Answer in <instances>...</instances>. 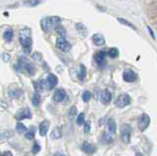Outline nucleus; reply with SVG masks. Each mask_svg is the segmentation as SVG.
<instances>
[{
	"instance_id": "11",
	"label": "nucleus",
	"mask_w": 157,
	"mask_h": 156,
	"mask_svg": "<svg viewBox=\"0 0 157 156\" xmlns=\"http://www.w3.org/2000/svg\"><path fill=\"white\" fill-rule=\"evenodd\" d=\"M82 150L83 152H86V154H93L96 151V147L94 145H92L91 143H87V141H85L82 144Z\"/></svg>"
},
{
	"instance_id": "24",
	"label": "nucleus",
	"mask_w": 157,
	"mask_h": 156,
	"mask_svg": "<svg viewBox=\"0 0 157 156\" xmlns=\"http://www.w3.org/2000/svg\"><path fill=\"white\" fill-rule=\"evenodd\" d=\"M39 0H26L24 1V5L25 6H28V7H34L39 4Z\"/></svg>"
},
{
	"instance_id": "1",
	"label": "nucleus",
	"mask_w": 157,
	"mask_h": 156,
	"mask_svg": "<svg viewBox=\"0 0 157 156\" xmlns=\"http://www.w3.org/2000/svg\"><path fill=\"white\" fill-rule=\"evenodd\" d=\"M32 31L29 28H24L20 31V42L24 49V52L26 54H29L32 51V44H33V40H32Z\"/></svg>"
},
{
	"instance_id": "12",
	"label": "nucleus",
	"mask_w": 157,
	"mask_h": 156,
	"mask_svg": "<svg viewBox=\"0 0 157 156\" xmlns=\"http://www.w3.org/2000/svg\"><path fill=\"white\" fill-rule=\"evenodd\" d=\"M112 99V94L109 90L104 89L103 91H101V94H100V100L103 104H109L110 101Z\"/></svg>"
},
{
	"instance_id": "43",
	"label": "nucleus",
	"mask_w": 157,
	"mask_h": 156,
	"mask_svg": "<svg viewBox=\"0 0 157 156\" xmlns=\"http://www.w3.org/2000/svg\"><path fill=\"white\" fill-rule=\"evenodd\" d=\"M60 156H65V155H60Z\"/></svg>"
},
{
	"instance_id": "5",
	"label": "nucleus",
	"mask_w": 157,
	"mask_h": 156,
	"mask_svg": "<svg viewBox=\"0 0 157 156\" xmlns=\"http://www.w3.org/2000/svg\"><path fill=\"white\" fill-rule=\"evenodd\" d=\"M149 125H150V117L146 113L141 114L140 117V119H139V124H137L140 131H144L149 127Z\"/></svg>"
},
{
	"instance_id": "9",
	"label": "nucleus",
	"mask_w": 157,
	"mask_h": 156,
	"mask_svg": "<svg viewBox=\"0 0 157 156\" xmlns=\"http://www.w3.org/2000/svg\"><path fill=\"white\" fill-rule=\"evenodd\" d=\"M40 26L41 29L44 32H50L53 29V25L51 22V17H46V18H42L40 21Z\"/></svg>"
},
{
	"instance_id": "3",
	"label": "nucleus",
	"mask_w": 157,
	"mask_h": 156,
	"mask_svg": "<svg viewBox=\"0 0 157 156\" xmlns=\"http://www.w3.org/2000/svg\"><path fill=\"white\" fill-rule=\"evenodd\" d=\"M132 127L129 124H124L121 126V139L124 143H129L132 136Z\"/></svg>"
},
{
	"instance_id": "14",
	"label": "nucleus",
	"mask_w": 157,
	"mask_h": 156,
	"mask_svg": "<svg viewBox=\"0 0 157 156\" xmlns=\"http://www.w3.org/2000/svg\"><path fill=\"white\" fill-rule=\"evenodd\" d=\"M46 81H47V84L49 86V89H52L53 87H55L58 84V78L53 74H49Z\"/></svg>"
},
{
	"instance_id": "23",
	"label": "nucleus",
	"mask_w": 157,
	"mask_h": 156,
	"mask_svg": "<svg viewBox=\"0 0 157 156\" xmlns=\"http://www.w3.org/2000/svg\"><path fill=\"white\" fill-rule=\"evenodd\" d=\"M80 75H78V78H80V80L81 81H83L86 79V68L85 67V65L83 64H81L80 66Z\"/></svg>"
},
{
	"instance_id": "2",
	"label": "nucleus",
	"mask_w": 157,
	"mask_h": 156,
	"mask_svg": "<svg viewBox=\"0 0 157 156\" xmlns=\"http://www.w3.org/2000/svg\"><path fill=\"white\" fill-rule=\"evenodd\" d=\"M15 69L18 71L26 70L29 75H33L34 72H36V68H34V66L32 64V63H29L27 58H25V57L19 58L18 64L15 66Z\"/></svg>"
},
{
	"instance_id": "4",
	"label": "nucleus",
	"mask_w": 157,
	"mask_h": 156,
	"mask_svg": "<svg viewBox=\"0 0 157 156\" xmlns=\"http://www.w3.org/2000/svg\"><path fill=\"white\" fill-rule=\"evenodd\" d=\"M131 96L127 93H123V94H120L119 96L117 97V99L115 101V104L117 107H119V108H124V107L128 106L131 104Z\"/></svg>"
},
{
	"instance_id": "25",
	"label": "nucleus",
	"mask_w": 157,
	"mask_h": 156,
	"mask_svg": "<svg viewBox=\"0 0 157 156\" xmlns=\"http://www.w3.org/2000/svg\"><path fill=\"white\" fill-rule=\"evenodd\" d=\"M102 143H105V144H109L112 143V138H111V135L109 134H107V133H103L102 135Z\"/></svg>"
},
{
	"instance_id": "32",
	"label": "nucleus",
	"mask_w": 157,
	"mask_h": 156,
	"mask_svg": "<svg viewBox=\"0 0 157 156\" xmlns=\"http://www.w3.org/2000/svg\"><path fill=\"white\" fill-rule=\"evenodd\" d=\"M77 123L78 125H82L85 124V114L83 113H80L77 117Z\"/></svg>"
},
{
	"instance_id": "19",
	"label": "nucleus",
	"mask_w": 157,
	"mask_h": 156,
	"mask_svg": "<svg viewBox=\"0 0 157 156\" xmlns=\"http://www.w3.org/2000/svg\"><path fill=\"white\" fill-rule=\"evenodd\" d=\"M54 31H55L59 36H60V37H64L66 36V30L62 27L61 24H59V25H57L55 28H54Z\"/></svg>"
},
{
	"instance_id": "6",
	"label": "nucleus",
	"mask_w": 157,
	"mask_h": 156,
	"mask_svg": "<svg viewBox=\"0 0 157 156\" xmlns=\"http://www.w3.org/2000/svg\"><path fill=\"white\" fill-rule=\"evenodd\" d=\"M56 47L62 52H69L71 50L72 45L64 37H58L56 40Z\"/></svg>"
},
{
	"instance_id": "34",
	"label": "nucleus",
	"mask_w": 157,
	"mask_h": 156,
	"mask_svg": "<svg viewBox=\"0 0 157 156\" xmlns=\"http://www.w3.org/2000/svg\"><path fill=\"white\" fill-rule=\"evenodd\" d=\"M33 86H34V89H36V91H41L43 89V87L40 84V82H33Z\"/></svg>"
},
{
	"instance_id": "39",
	"label": "nucleus",
	"mask_w": 157,
	"mask_h": 156,
	"mask_svg": "<svg viewBox=\"0 0 157 156\" xmlns=\"http://www.w3.org/2000/svg\"><path fill=\"white\" fill-rule=\"evenodd\" d=\"M1 156H13V154L10 152V151H5Z\"/></svg>"
},
{
	"instance_id": "22",
	"label": "nucleus",
	"mask_w": 157,
	"mask_h": 156,
	"mask_svg": "<svg viewBox=\"0 0 157 156\" xmlns=\"http://www.w3.org/2000/svg\"><path fill=\"white\" fill-rule=\"evenodd\" d=\"M9 94L11 97H14V98H19V97L23 94V90L20 89H17L11 90L9 92Z\"/></svg>"
},
{
	"instance_id": "36",
	"label": "nucleus",
	"mask_w": 157,
	"mask_h": 156,
	"mask_svg": "<svg viewBox=\"0 0 157 156\" xmlns=\"http://www.w3.org/2000/svg\"><path fill=\"white\" fill-rule=\"evenodd\" d=\"M83 131L86 134H88L90 131V122H85V127H83Z\"/></svg>"
},
{
	"instance_id": "37",
	"label": "nucleus",
	"mask_w": 157,
	"mask_h": 156,
	"mask_svg": "<svg viewBox=\"0 0 157 156\" xmlns=\"http://www.w3.org/2000/svg\"><path fill=\"white\" fill-rule=\"evenodd\" d=\"M1 57L4 62H9L10 59H11V56H10V54H8V53H2Z\"/></svg>"
},
{
	"instance_id": "31",
	"label": "nucleus",
	"mask_w": 157,
	"mask_h": 156,
	"mask_svg": "<svg viewBox=\"0 0 157 156\" xmlns=\"http://www.w3.org/2000/svg\"><path fill=\"white\" fill-rule=\"evenodd\" d=\"M16 130L18 131V133H25L27 131V127L23 123H18L16 126Z\"/></svg>"
},
{
	"instance_id": "33",
	"label": "nucleus",
	"mask_w": 157,
	"mask_h": 156,
	"mask_svg": "<svg viewBox=\"0 0 157 156\" xmlns=\"http://www.w3.org/2000/svg\"><path fill=\"white\" fill-rule=\"evenodd\" d=\"M39 151H40V145H39L37 143H34L33 146V150H32L33 154H37Z\"/></svg>"
},
{
	"instance_id": "7",
	"label": "nucleus",
	"mask_w": 157,
	"mask_h": 156,
	"mask_svg": "<svg viewBox=\"0 0 157 156\" xmlns=\"http://www.w3.org/2000/svg\"><path fill=\"white\" fill-rule=\"evenodd\" d=\"M15 118L18 121H22L24 119H31L32 118V112L28 107H25V108L19 109L17 111L16 115H15Z\"/></svg>"
},
{
	"instance_id": "26",
	"label": "nucleus",
	"mask_w": 157,
	"mask_h": 156,
	"mask_svg": "<svg viewBox=\"0 0 157 156\" xmlns=\"http://www.w3.org/2000/svg\"><path fill=\"white\" fill-rule=\"evenodd\" d=\"M118 21H119L121 24H123V25H125V26H128V27H130V28H132V30H135V31H136V28L132 25V23H130L129 21H127V20H125V19H123V18H118Z\"/></svg>"
},
{
	"instance_id": "41",
	"label": "nucleus",
	"mask_w": 157,
	"mask_h": 156,
	"mask_svg": "<svg viewBox=\"0 0 157 156\" xmlns=\"http://www.w3.org/2000/svg\"><path fill=\"white\" fill-rule=\"evenodd\" d=\"M136 156H144V155H142V153H140V152H136Z\"/></svg>"
},
{
	"instance_id": "27",
	"label": "nucleus",
	"mask_w": 157,
	"mask_h": 156,
	"mask_svg": "<svg viewBox=\"0 0 157 156\" xmlns=\"http://www.w3.org/2000/svg\"><path fill=\"white\" fill-rule=\"evenodd\" d=\"M76 29H77V31L78 32H81V33H82V36H86V27L82 25V24H81V23H78V24H76Z\"/></svg>"
},
{
	"instance_id": "35",
	"label": "nucleus",
	"mask_w": 157,
	"mask_h": 156,
	"mask_svg": "<svg viewBox=\"0 0 157 156\" xmlns=\"http://www.w3.org/2000/svg\"><path fill=\"white\" fill-rule=\"evenodd\" d=\"M25 138L27 139H34V131H29L28 133L25 134Z\"/></svg>"
},
{
	"instance_id": "20",
	"label": "nucleus",
	"mask_w": 157,
	"mask_h": 156,
	"mask_svg": "<svg viewBox=\"0 0 157 156\" xmlns=\"http://www.w3.org/2000/svg\"><path fill=\"white\" fill-rule=\"evenodd\" d=\"M107 54L110 58H112V59H115V58H117L118 56H119V50H118L117 48L113 47V48H111V49H109V51L107 52Z\"/></svg>"
},
{
	"instance_id": "10",
	"label": "nucleus",
	"mask_w": 157,
	"mask_h": 156,
	"mask_svg": "<svg viewBox=\"0 0 157 156\" xmlns=\"http://www.w3.org/2000/svg\"><path fill=\"white\" fill-rule=\"evenodd\" d=\"M136 74L135 73V71L132 70H125L124 73H123V79H124L125 82H134L136 80Z\"/></svg>"
},
{
	"instance_id": "29",
	"label": "nucleus",
	"mask_w": 157,
	"mask_h": 156,
	"mask_svg": "<svg viewBox=\"0 0 157 156\" xmlns=\"http://www.w3.org/2000/svg\"><path fill=\"white\" fill-rule=\"evenodd\" d=\"M77 108L75 106H72L71 108H70V110H69V114H68V117L70 119H73V118H75L76 117V115H77Z\"/></svg>"
},
{
	"instance_id": "8",
	"label": "nucleus",
	"mask_w": 157,
	"mask_h": 156,
	"mask_svg": "<svg viewBox=\"0 0 157 156\" xmlns=\"http://www.w3.org/2000/svg\"><path fill=\"white\" fill-rule=\"evenodd\" d=\"M106 55H107V52L105 51H99L94 55V60L96 62V64L98 65V67L101 68V69H103L106 65V60H105Z\"/></svg>"
},
{
	"instance_id": "38",
	"label": "nucleus",
	"mask_w": 157,
	"mask_h": 156,
	"mask_svg": "<svg viewBox=\"0 0 157 156\" xmlns=\"http://www.w3.org/2000/svg\"><path fill=\"white\" fill-rule=\"evenodd\" d=\"M41 57H42V55L40 54V53L36 52V53H33V58L34 60H37V61L41 60Z\"/></svg>"
},
{
	"instance_id": "16",
	"label": "nucleus",
	"mask_w": 157,
	"mask_h": 156,
	"mask_svg": "<svg viewBox=\"0 0 157 156\" xmlns=\"http://www.w3.org/2000/svg\"><path fill=\"white\" fill-rule=\"evenodd\" d=\"M48 129H49V123H48V121H43V122H41L40 125H39V135H40L41 136L46 135Z\"/></svg>"
},
{
	"instance_id": "28",
	"label": "nucleus",
	"mask_w": 157,
	"mask_h": 156,
	"mask_svg": "<svg viewBox=\"0 0 157 156\" xmlns=\"http://www.w3.org/2000/svg\"><path fill=\"white\" fill-rule=\"evenodd\" d=\"M91 92L90 91H88V90H86V91H83V93H82V100L85 101V102H88L90 99H91Z\"/></svg>"
},
{
	"instance_id": "15",
	"label": "nucleus",
	"mask_w": 157,
	"mask_h": 156,
	"mask_svg": "<svg viewBox=\"0 0 157 156\" xmlns=\"http://www.w3.org/2000/svg\"><path fill=\"white\" fill-rule=\"evenodd\" d=\"M66 96V92L64 89H57L53 94V100L55 102H61L63 99L65 98Z\"/></svg>"
},
{
	"instance_id": "21",
	"label": "nucleus",
	"mask_w": 157,
	"mask_h": 156,
	"mask_svg": "<svg viewBox=\"0 0 157 156\" xmlns=\"http://www.w3.org/2000/svg\"><path fill=\"white\" fill-rule=\"evenodd\" d=\"M40 101H41L40 94H39L38 92H36L33 96V104L34 106H38L39 104H40Z\"/></svg>"
},
{
	"instance_id": "30",
	"label": "nucleus",
	"mask_w": 157,
	"mask_h": 156,
	"mask_svg": "<svg viewBox=\"0 0 157 156\" xmlns=\"http://www.w3.org/2000/svg\"><path fill=\"white\" fill-rule=\"evenodd\" d=\"M4 38L8 41H11L13 38V31L12 30H8L4 32Z\"/></svg>"
},
{
	"instance_id": "17",
	"label": "nucleus",
	"mask_w": 157,
	"mask_h": 156,
	"mask_svg": "<svg viewBox=\"0 0 157 156\" xmlns=\"http://www.w3.org/2000/svg\"><path fill=\"white\" fill-rule=\"evenodd\" d=\"M108 130H109L110 134H115L116 130H117V126H116V122L113 118H110L108 120Z\"/></svg>"
},
{
	"instance_id": "42",
	"label": "nucleus",
	"mask_w": 157,
	"mask_h": 156,
	"mask_svg": "<svg viewBox=\"0 0 157 156\" xmlns=\"http://www.w3.org/2000/svg\"><path fill=\"white\" fill-rule=\"evenodd\" d=\"M0 156H1V152H0Z\"/></svg>"
},
{
	"instance_id": "40",
	"label": "nucleus",
	"mask_w": 157,
	"mask_h": 156,
	"mask_svg": "<svg viewBox=\"0 0 157 156\" xmlns=\"http://www.w3.org/2000/svg\"><path fill=\"white\" fill-rule=\"evenodd\" d=\"M147 30H148V31H149V32H150V35L152 36V37H153V38H155V36H154V33H153V32H152V31H151V29H150V28H147Z\"/></svg>"
},
{
	"instance_id": "13",
	"label": "nucleus",
	"mask_w": 157,
	"mask_h": 156,
	"mask_svg": "<svg viewBox=\"0 0 157 156\" xmlns=\"http://www.w3.org/2000/svg\"><path fill=\"white\" fill-rule=\"evenodd\" d=\"M92 41L97 46H102L105 44V38L102 35H100V33H95V35L92 36Z\"/></svg>"
},
{
	"instance_id": "18",
	"label": "nucleus",
	"mask_w": 157,
	"mask_h": 156,
	"mask_svg": "<svg viewBox=\"0 0 157 156\" xmlns=\"http://www.w3.org/2000/svg\"><path fill=\"white\" fill-rule=\"evenodd\" d=\"M61 136H62V131H61V128H59V127H56V128L52 131V133H51V138L54 139H60Z\"/></svg>"
}]
</instances>
